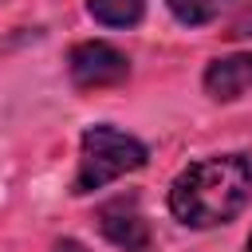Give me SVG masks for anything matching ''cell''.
Listing matches in <instances>:
<instances>
[{"instance_id": "obj_1", "label": "cell", "mask_w": 252, "mask_h": 252, "mask_svg": "<svg viewBox=\"0 0 252 252\" xmlns=\"http://www.w3.org/2000/svg\"><path fill=\"white\" fill-rule=\"evenodd\" d=\"M252 197V161L244 154H220L193 161L169 189V209L181 224L213 228L232 220Z\"/></svg>"}, {"instance_id": "obj_2", "label": "cell", "mask_w": 252, "mask_h": 252, "mask_svg": "<svg viewBox=\"0 0 252 252\" xmlns=\"http://www.w3.org/2000/svg\"><path fill=\"white\" fill-rule=\"evenodd\" d=\"M146 165V146L114 126H91L83 134V154H79V173H75V193H94L106 181L142 169Z\"/></svg>"}, {"instance_id": "obj_3", "label": "cell", "mask_w": 252, "mask_h": 252, "mask_svg": "<svg viewBox=\"0 0 252 252\" xmlns=\"http://www.w3.org/2000/svg\"><path fill=\"white\" fill-rule=\"evenodd\" d=\"M130 75V59L102 43V39H87L71 51V79L75 87H87V91H98V87H114Z\"/></svg>"}, {"instance_id": "obj_4", "label": "cell", "mask_w": 252, "mask_h": 252, "mask_svg": "<svg viewBox=\"0 0 252 252\" xmlns=\"http://www.w3.org/2000/svg\"><path fill=\"white\" fill-rule=\"evenodd\" d=\"M98 228L122 252H150V224L138 213V205L126 201V197H118V201H110V205L98 209Z\"/></svg>"}, {"instance_id": "obj_5", "label": "cell", "mask_w": 252, "mask_h": 252, "mask_svg": "<svg viewBox=\"0 0 252 252\" xmlns=\"http://www.w3.org/2000/svg\"><path fill=\"white\" fill-rule=\"evenodd\" d=\"M205 91L220 102L240 98L244 91H252V51L228 55V59H213L205 71Z\"/></svg>"}, {"instance_id": "obj_6", "label": "cell", "mask_w": 252, "mask_h": 252, "mask_svg": "<svg viewBox=\"0 0 252 252\" xmlns=\"http://www.w3.org/2000/svg\"><path fill=\"white\" fill-rule=\"evenodd\" d=\"M87 8H91V16H94L98 24H106V28H130V24L142 20L146 0H87Z\"/></svg>"}, {"instance_id": "obj_7", "label": "cell", "mask_w": 252, "mask_h": 252, "mask_svg": "<svg viewBox=\"0 0 252 252\" xmlns=\"http://www.w3.org/2000/svg\"><path fill=\"white\" fill-rule=\"evenodd\" d=\"M165 4H169V12H173L181 24H189V28H201V24L217 20L220 8H224V0H165Z\"/></svg>"}, {"instance_id": "obj_8", "label": "cell", "mask_w": 252, "mask_h": 252, "mask_svg": "<svg viewBox=\"0 0 252 252\" xmlns=\"http://www.w3.org/2000/svg\"><path fill=\"white\" fill-rule=\"evenodd\" d=\"M228 35H232V39H244V35H252V8H244V12H240V16L232 20Z\"/></svg>"}, {"instance_id": "obj_9", "label": "cell", "mask_w": 252, "mask_h": 252, "mask_svg": "<svg viewBox=\"0 0 252 252\" xmlns=\"http://www.w3.org/2000/svg\"><path fill=\"white\" fill-rule=\"evenodd\" d=\"M51 252H87V248H83L79 240H59V244H55Z\"/></svg>"}, {"instance_id": "obj_10", "label": "cell", "mask_w": 252, "mask_h": 252, "mask_svg": "<svg viewBox=\"0 0 252 252\" xmlns=\"http://www.w3.org/2000/svg\"><path fill=\"white\" fill-rule=\"evenodd\" d=\"M244 252H252V236H248V248H244Z\"/></svg>"}]
</instances>
